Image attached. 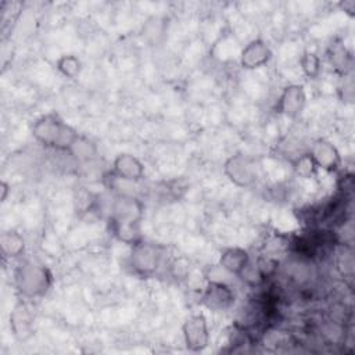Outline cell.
Masks as SVG:
<instances>
[{
    "instance_id": "8992f818",
    "label": "cell",
    "mask_w": 355,
    "mask_h": 355,
    "mask_svg": "<svg viewBox=\"0 0 355 355\" xmlns=\"http://www.w3.org/2000/svg\"><path fill=\"white\" fill-rule=\"evenodd\" d=\"M225 173L237 186H250L255 180V166L243 155L230 157L225 164Z\"/></svg>"
},
{
    "instance_id": "ffe728a7",
    "label": "cell",
    "mask_w": 355,
    "mask_h": 355,
    "mask_svg": "<svg viewBox=\"0 0 355 355\" xmlns=\"http://www.w3.org/2000/svg\"><path fill=\"white\" fill-rule=\"evenodd\" d=\"M300 64L304 73L309 78H315L320 71V58L315 53H304V55L300 60Z\"/></svg>"
},
{
    "instance_id": "9c48e42d",
    "label": "cell",
    "mask_w": 355,
    "mask_h": 355,
    "mask_svg": "<svg viewBox=\"0 0 355 355\" xmlns=\"http://www.w3.org/2000/svg\"><path fill=\"white\" fill-rule=\"evenodd\" d=\"M270 50L266 46V43L263 40H252L241 51V58L240 62L243 65V68L245 69H254V68H259L263 64H266L270 58Z\"/></svg>"
},
{
    "instance_id": "ac0fdd59",
    "label": "cell",
    "mask_w": 355,
    "mask_h": 355,
    "mask_svg": "<svg viewBox=\"0 0 355 355\" xmlns=\"http://www.w3.org/2000/svg\"><path fill=\"white\" fill-rule=\"evenodd\" d=\"M337 265H338V269H340L341 275H343L345 279L352 280V276H354V257H352L351 245L344 244V247H343L341 251L338 252Z\"/></svg>"
},
{
    "instance_id": "3957f363",
    "label": "cell",
    "mask_w": 355,
    "mask_h": 355,
    "mask_svg": "<svg viewBox=\"0 0 355 355\" xmlns=\"http://www.w3.org/2000/svg\"><path fill=\"white\" fill-rule=\"evenodd\" d=\"M15 280L18 290L28 297L43 294L50 284L47 270L33 262H24L17 270Z\"/></svg>"
},
{
    "instance_id": "44dd1931",
    "label": "cell",
    "mask_w": 355,
    "mask_h": 355,
    "mask_svg": "<svg viewBox=\"0 0 355 355\" xmlns=\"http://www.w3.org/2000/svg\"><path fill=\"white\" fill-rule=\"evenodd\" d=\"M343 7H344V11L348 12L349 15H354V11H355V1L354 0H347L343 3Z\"/></svg>"
},
{
    "instance_id": "6da1fadb",
    "label": "cell",
    "mask_w": 355,
    "mask_h": 355,
    "mask_svg": "<svg viewBox=\"0 0 355 355\" xmlns=\"http://www.w3.org/2000/svg\"><path fill=\"white\" fill-rule=\"evenodd\" d=\"M141 202L136 197L118 196L112 205L110 218L112 233L126 244H136L140 241V219Z\"/></svg>"
},
{
    "instance_id": "277c9868",
    "label": "cell",
    "mask_w": 355,
    "mask_h": 355,
    "mask_svg": "<svg viewBox=\"0 0 355 355\" xmlns=\"http://www.w3.org/2000/svg\"><path fill=\"white\" fill-rule=\"evenodd\" d=\"M159 261L161 252L155 245L143 241L133 244L130 265L137 273L144 276L154 273L159 266Z\"/></svg>"
},
{
    "instance_id": "30bf717a",
    "label": "cell",
    "mask_w": 355,
    "mask_h": 355,
    "mask_svg": "<svg viewBox=\"0 0 355 355\" xmlns=\"http://www.w3.org/2000/svg\"><path fill=\"white\" fill-rule=\"evenodd\" d=\"M305 105V93L302 90V86L291 85L284 89L279 98L277 108L280 112L286 114L290 118H294L301 114L302 108Z\"/></svg>"
},
{
    "instance_id": "e0dca14e",
    "label": "cell",
    "mask_w": 355,
    "mask_h": 355,
    "mask_svg": "<svg viewBox=\"0 0 355 355\" xmlns=\"http://www.w3.org/2000/svg\"><path fill=\"white\" fill-rule=\"evenodd\" d=\"M293 168H294L295 173L300 175L301 178H312L318 171V166H316V164L312 159L309 153L298 155L293 161Z\"/></svg>"
},
{
    "instance_id": "7c38bea8",
    "label": "cell",
    "mask_w": 355,
    "mask_h": 355,
    "mask_svg": "<svg viewBox=\"0 0 355 355\" xmlns=\"http://www.w3.org/2000/svg\"><path fill=\"white\" fill-rule=\"evenodd\" d=\"M250 262V255L245 250L234 247V248H227L226 251L222 252L220 255V268L232 275H240L243 269L248 265Z\"/></svg>"
},
{
    "instance_id": "2e32d148",
    "label": "cell",
    "mask_w": 355,
    "mask_h": 355,
    "mask_svg": "<svg viewBox=\"0 0 355 355\" xmlns=\"http://www.w3.org/2000/svg\"><path fill=\"white\" fill-rule=\"evenodd\" d=\"M1 251L6 257H18L24 251V240L17 232H7L1 236Z\"/></svg>"
},
{
    "instance_id": "8fae6325",
    "label": "cell",
    "mask_w": 355,
    "mask_h": 355,
    "mask_svg": "<svg viewBox=\"0 0 355 355\" xmlns=\"http://www.w3.org/2000/svg\"><path fill=\"white\" fill-rule=\"evenodd\" d=\"M112 173L130 182H139L144 176V166L136 157L130 154H119L114 161Z\"/></svg>"
},
{
    "instance_id": "5b68a950",
    "label": "cell",
    "mask_w": 355,
    "mask_h": 355,
    "mask_svg": "<svg viewBox=\"0 0 355 355\" xmlns=\"http://www.w3.org/2000/svg\"><path fill=\"white\" fill-rule=\"evenodd\" d=\"M183 337L190 351H202L209 341L208 324L204 315H191L183 324Z\"/></svg>"
},
{
    "instance_id": "d6986e66",
    "label": "cell",
    "mask_w": 355,
    "mask_h": 355,
    "mask_svg": "<svg viewBox=\"0 0 355 355\" xmlns=\"http://www.w3.org/2000/svg\"><path fill=\"white\" fill-rule=\"evenodd\" d=\"M57 68L64 76L73 79L80 72V61L75 55H71V54L69 55H62L57 61Z\"/></svg>"
},
{
    "instance_id": "7a4b0ae2",
    "label": "cell",
    "mask_w": 355,
    "mask_h": 355,
    "mask_svg": "<svg viewBox=\"0 0 355 355\" xmlns=\"http://www.w3.org/2000/svg\"><path fill=\"white\" fill-rule=\"evenodd\" d=\"M32 135L42 144L64 151H68L73 140L79 136L55 114H47L39 118L32 128Z\"/></svg>"
},
{
    "instance_id": "4fadbf2b",
    "label": "cell",
    "mask_w": 355,
    "mask_h": 355,
    "mask_svg": "<svg viewBox=\"0 0 355 355\" xmlns=\"http://www.w3.org/2000/svg\"><path fill=\"white\" fill-rule=\"evenodd\" d=\"M68 153L78 161H92L97 157V147L83 136H78L71 144Z\"/></svg>"
},
{
    "instance_id": "5bb4252c",
    "label": "cell",
    "mask_w": 355,
    "mask_h": 355,
    "mask_svg": "<svg viewBox=\"0 0 355 355\" xmlns=\"http://www.w3.org/2000/svg\"><path fill=\"white\" fill-rule=\"evenodd\" d=\"M329 58L331 65L341 73H347L351 69V55L343 43H333L330 46Z\"/></svg>"
},
{
    "instance_id": "ba28073f",
    "label": "cell",
    "mask_w": 355,
    "mask_h": 355,
    "mask_svg": "<svg viewBox=\"0 0 355 355\" xmlns=\"http://www.w3.org/2000/svg\"><path fill=\"white\" fill-rule=\"evenodd\" d=\"M312 159L315 161L316 166L318 168H322L324 171H329V172H334L340 168L341 165V157L337 151V148L326 141V140H316L309 151Z\"/></svg>"
},
{
    "instance_id": "9a60e30c",
    "label": "cell",
    "mask_w": 355,
    "mask_h": 355,
    "mask_svg": "<svg viewBox=\"0 0 355 355\" xmlns=\"http://www.w3.org/2000/svg\"><path fill=\"white\" fill-rule=\"evenodd\" d=\"M11 326L14 329V333L17 336H19L21 338H25L31 334V322L28 318V312L26 308L19 305L14 309L12 316H11Z\"/></svg>"
},
{
    "instance_id": "7402d4cb",
    "label": "cell",
    "mask_w": 355,
    "mask_h": 355,
    "mask_svg": "<svg viewBox=\"0 0 355 355\" xmlns=\"http://www.w3.org/2000/svg\"><path fill=\"white\" fill-rule=\"evenodd\" d=\"M0 187H1V201H4V200H6V197H7V191H8V184L3 180Z\"/></svg>"
},
{
    "instance_id": "52a82bcc",
    "label": "cell",
    "mask_w": 355,
    "mask_h": 355,
    "mask_svg": "<svg viewBox=\"0 0 355 355\" xmlns=\"http://www.w3.org/2000/svg\"><path fill=\"white\" fill-rule=\"evenodd\" d=\"M234 301L233 290L219 280H211L204 291L202 302L214 311H222L229 308Z\"/></svg>"
}]
</instances>
